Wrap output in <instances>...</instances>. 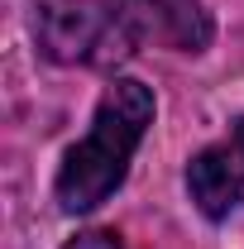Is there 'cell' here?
Segmentation results:
<instances>
[{"instance_id":"cell-4","label":"cell","mask_w":244,"mask_h":249,"mask_svg":"<svg viewBox=\"0 0 244 249\" xmlns=\"http://www.w3.org/2000/svg\"><path fill=\"white\" fill-rule=\"evenodd\" d=\"M139 5L149 10L153 29L163 34L173 48L201 53V48L211 43V15H206L201 0H139Z\"/></svg>"},{"instance_id":"cell-5","label":"cell","mask_w":244,"mask_h":249,"mask_svg":"<svg viewBox=\"0 0 244 249\" xmlns=\"http://www.w3.org/2000/svg\"><path fill=\"white\" fill-rule=\"evenodd\" d=\"M67 249H124V240L110 235V230H87V235H77Z\"/></svg>"},{"instance_id":"cell-1","label":"cell","mask_w":244,"mask_h":249,"mask_svg":"<svg viewBox=\"0 0 244 249\" xmlns=\"http://www.w3.org/2000/svg\"><path fill=\"white\" fill-rule=\"evenodd\" d=\"M149 124H153V91L144 82H115L101 96L87 139L67 149L58 182H53L58 206L67 216H87L101 201H110V192L124 182L129 158L144 144Z\"/></svg>"},{"instance_id":"cell-3","label":"cell","mask_w":244,"mask_h":249,"mask_svg":"<svg viewBox=\"0 0 244 249\" xmlns=\"http://www.w3.org/2000/svg\"><path fill=\"white\" fill-rule=\"evenodd\" d=\"M187 192L211 220H225L244 206V120H235L225 139L206 144L187 163Z\"/></svg>"},{"instance_id":"cell-2","label":"cell","mask_w":244,"mask_h":249,"mask_svg":"<svg viewBox=\"0 0 244 249\" xmlns=\"http://www.w3.org/2000/svg\"><path fill=\"white\" fill-rule=\"evenodd\" d=\"M149 29L139 0H34V38L62 67H120Z\"/></svg>"}]
</instances>
